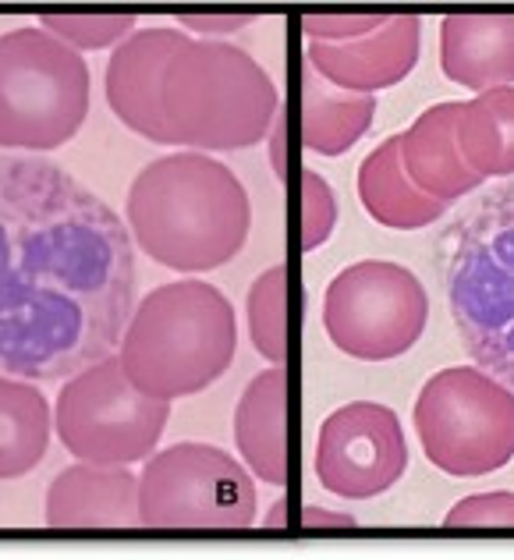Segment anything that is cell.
Segmentation results:
<instances>
[{"mask_svg":"<svg viewBox=\"0 0 514 560\" xmlns=\"http://www.w3.org/2000/svg\"><path fill=\"white\" fill-rule=\"evenodd\" d=\"M355 188H359L362 210L370 213L379 228H390V231H422L436 224V220H444L451 210L447 202L425 196L422 188L411 185V178L401 167L398 136L384 139L362 160Z\"/></svg>","mask_w":514,"mask_h":560,"instance_id":"ac0fdd59","label":"cell"},{"mask_svg":"<svg viewBox=\"0 0 514 560\" xmlns=\"http://www.w3.org/2000/svg\"><path fill=\"white\" fill-rule=\"evenodd\" d=\"M451 319L482 373L514 380V191L497 185L472 202L436 242Z\"/></svg>","mask_w":514,"mask_h":560,"instance_id":"5b68a950","label":"cell"},{"mask_svg":"<svg viewBox=\"0 0 514 560\" xmlns=\"http://www.w3.org/2000/svg\"><path fill=\"white\" fill-rule=\"evenodd\" d=\"M444 525L447 528H511L514 525V497H511V490L465 497L444 514Z\"/></svg>","mask_w":514,"mask_h":560,"instance_id":"d4e9b609","label":"cell"},{"mask_svg":"<svg viewBox=\"0 0 514 560\" xmlns=\"http://www.w3.org/2000/svg\"><path fill=\"white\" fill-rule=\"evenodd\" d=\"M384 14H308L302 22L305 43H351L376 33Z\"/></svg>","mask_w":514,"mask_h":560,"instance_id":"484cf974","label":"cell"},{"mask_svg":"<svg viewBox=\"0 0 514 560\" xmlns=\"http://www.w3.org/2000/svg\"><path fill=\"white\" fill-rule=\"evenodd\" d=\"M234 444L245 468L270 486L288 482V370L270 365L248 380L234 408Z\"/></svg>","mask_w":514,"mask_h":560,"instance_id":"2e32d148","label":"cell"},{"mask_svg":"<svg viewBox=\"0 0 514 560\" xmlns=\"http://www.w3.org/2000/svg\"><path fill=\"white\" fill-rule=\"evenodd\" d=\"M411 422L425 458L454 479L490 476L514 458V394L479 365H451L425 380Z\"/></svg>","mask_w":514,"mask_h":560,"instance_id":"52a82bcc","label":"cell"},{"mask_svg":"<svg viewBox=\"0 0 514 560\" xmlns=\"http://www.w3.org/2000/svg\"><path fill=\"white\" fill-rule=\"evenodd\" d=\"M185 39H188L185 28L174 25L136 28L125 43L114 47L107 61V75H103V93H107L110 110L136 136L156 145H171L164 128V110H160V75H164V65Z\"/></svg>","mask_w":514,"mask_h":560,"instance_id":"4fadbf2b","label":"cell"},{"mask_svg":"<svg viewBox=\"0 0 514 560\" xmlns=\"http://www.w3.org/2000/svg\"><path fill=\"white\" fill-rule=\"evenodd\" d=\"M90 117V65L39 25L0 36V153H50Z\"/></svg>","mask_w":514,"mask_h":560,"instance_id":"8992f818","label":"cell"},{"mask_svg":"<svg viewBox=\"0 0 514 560\" xmlns=\"http://www.w3.org/2000/svg\"><path fill=\"white\" fill-rule=\"evenodd\" d=\"M54 411L33 380L0 373V479L28 476L50 447Z\"/></svg>","mask_w":514,"mask_h":560,"instance_id":"44dd1931","label":"cell"},{"mask_svg":"<svg viewBox=\"0 0 514 560\" xmlns=\"http://www.w3.org/2000/svg\"><path fill=\"white\" fill-rule=\"evenodd\" d=\"M422 50L419 14H390L376 33L351 43H305V65L341 93L376 96L411 75Z\"/></svg>","mask_w":514,"mask_h":560,"instance_id":"7c38bea8","label":"cell"},{"mask_svg":"<svg viewBox=\"0 0 514 560\" xmlns=\"http://www.w3.org/2000/svg\"><path fill=\"white\" fill-rule=\"evenodd\" d=\"M284 139H288V117L277 114L273 125H270V160H273V174L277 182L288 178V167H284Z\"/></svg>","mask_w":514,"mask_h":560,"instance_id":"83f0119b","label":"cell"},{"mask_svg":"<svg viewBox=\"0 0 514 560\" xmlns=\"http://www.w3.org/2000/svg\"><path fill=\"white\" fill-rule=\"evenodd\" d=\"M50 528H139V476L128 465L75 462L50 482Z\"/></svg>","mask_w":514,"mask_h":560,"instance_id":"5bb4252c","label":"cell"},{"mask_svg":"<svg viewBox=\"0 0 514 560\" xmlns=\"http://www.w3.org/2000/svg\"><path fill=\"white\" fill-rule=\"evenodd\" d=\"M337 224V196L319 171H302V253H316L334 234Z\"/></svg>","mask_w":514,"mask_h":560,"instance_id":"cb8c5ba5","label":"cell"},{"mask_svg":"<svg viewBox=\"0 0 514 560\" xmlns=\"http://www.w3.org/2000/svg\"><path fill=\"white\" fill-rule=\"evenodd\" d=\"M256 482L238 458L182 440L145 458L139 476V528L227 533L256 525Z\"/></svg>","mask_w":514,"mask_h":560,"instance_id":"ba28073f","label":"cell"},{"mask_svg":"<svg viewBox=\"0 0 514 560\" xmlns=\"http://www.w3.org/2000/svg\"><path fill=\"white\" fill-rule=\"evenodd\" d=\"M136 308V242L47 156L0 153V373L50 383L114 355Z\"/></svg>","mask_w":514,"mask_h":560,"instance_id":"6da1fadb","label":"cell"},{"mask_svg":"<svg viewBox=\"0 0 514 560\" xmlns=\"http://www.w3.org/2000/svg\"><path fill=\"white\" fill-rule=\"evenodd\" d=\"M302 525H344V528H351L355 525V518L351 514H327V511H319V508H305V514H302Z\"/></svg>","mask_w":514,"mask_h":560,"instance_id":"f1b7e54d","label":"cell"},{"mask_svg":"<svg viewBox=\"0 0 514 560\" xmlns=\"http://www.w3.org/2000/svg\"><path fill=\"white\" fill-rule=\"evenodd\" d=\"M253 14H185L182 25H188L192 33H199L202 39H217L227 33H238V28L253 25Z\"/></svg>","mask_w":514,"mask_h":560,"instance_id":"4316f807","label":"cell"},{"mask_svg":"<svg viewBox=\"0 0 514 560\" xmlns=\"http://www.w3.org/2000/svg\"><path fill=\"white\" fill-rule=\"evenodd\" d=\"M454 139L468 171L487 178H511L514 174V90H487L458 103Z\"/></svg>","mask_w":514,"mask_h":560,"instance_id":"ffe728a7","label":"cell"},{"mask_svg":"<svg viewBox=\"0 0 514 560\" xmlns=\"http://www.w3.org/2000/svg\"><path fill=\"white\" fill-rule=\"evenodd\" d=\"M430 294L401 262L362 259L337 273L323 294V330L359 362H390L419 345Z\"/></svg>","mask_w":514,"mask_h":560,"instance_id":"30bf717a","label":"cell"},{"mask_svg":"<svg viewBox=\"0 0 514 560\" xmlns=\"http://www.w3.org/2000/svg\"><path fill=\"white\" fill-rule=\"evenodd\" d=\"M248 313V334H253V348L270 365L288 362V270L270 267L259 273V280L248 288L245 299Z\"/></svg>","mask_w":514,"mask_h":560,"instance_id":"7402d4cb","label":"cell"},{"mask_svg":"<svg viewBox=\"0 0 514 560\" xmlns=\"http://www.w3.org/2000/svg\"><path fill=\"white\" fill-rule=\"evenodd\" d=\"M454 117H458V103H436L398 136L401 167L411 185L447 206L482 185L479 174L468 171L462 160L458 139H454Z\"/></svg>","mask_w":514,"mask_h":560,"instance_id":"e0dca14e","label":"cell"},{"mask_svg":"<svg viewBox=\"0 0 514 560\" xmlns=\"http://www.w3.org/2000/svg\"><path fill=\"white\" fill-rule=\"evenodd\" d=\"M39 28L68 43L75 54H85L125 43L139 28V19L136 14H43Z\"/></svg>","mask_w":514,"mask_h":560,"instance_id":"603a6c76","label":"cell"},{"mask_svg":"<svg viewBox=\"0 0 514 560\" xmlns=\"http://www.w3.org/2000/svg\"><path fill=\"white\" fill-rule=\"evenodd\" d=\"M125 217L142 253L178 273L224 267L253 231V202L238 174L196 150L142 167L128 188Z\"/></svg>","mask_w":514,"mask_h":560,"instance_id":"7a4b0ae2","label":"cell"},{"mask_svg":"<svg viewBox=\"0 0 514 560\" xmlns=\"http://www.w3.org/2000/svg\"><path fill=\"white\" fill-rule=\"evenodd\" d=\"M238 319L224 291L206 280H171L136 302L117 341V362L142 394L178 401L227 373Z\"/></svg>","mask_w":514,"mask_h":560,"instance_id":"3957f363","label":"cell"},{"mask_svg":"<svg viewBox=\"0 0 514 560\" xmlns=\"http://www.w3.org/2000/svg\"><path fill=\"white\" fill-rule=\"evenodd\" d=\"M440 68L476 96L514 82L511 14H447L440 22Z\"/></svg>","mask_w":514,"mask_h":560,"instance_id":"9a60e30c","label":"cell"},{"mask_svg":"<svg viewBox=\"0 0 514 560\" xmlns=\"http://www.w3.org/2000/svg\"><path fill=\"white\" fill-rule=\"evenodd\" d=\"M408 468V440L398 411L351 401L330 411L316 440V479L341 500H373L398 486Z\"/></svg>","mask_w":514,"mask_h":560,"instance_id":"8fae6325","label":"cell"},{"mask_svg":"<svg viewBox=\"0 0 514 560\" xmlns=\"http://www.w3.org/2000/svg\"><path fill=\"white\" fill-rule=\"evenodd\" d=\"M160 110L171 145L231 153L270 136L281 93L253 54L227 39L188 36L160 75Z\"/></svg>","mask_w":514,"mask_h":560,"instance_id":"277c9868","label":"cell"},{"mask_svg":"<svg viewBox=\"0 0 514 560\" xmlns=\"http://www.w3.org/2000/svg\"><path fill=\"white\" fill-rule=\"evenodd\" d=\"M373 121H376V96L341 93L323 82L313 68L305 71L299 131L308 153L341 156L373 128Z\"/></svg>","mask_w":514,"mask_h":560,"instance_id":"d6986e66","label":"cell"},{"mask_svg":"<svg viewBox=\"0 0 514 560\" xmlns=\"http://www.w3.org/2000/svg\"><path fill=\"white\" fill-rule=\"evenodd\" d=\"M171 401L142 394L117 355L85 365L65 380L54 408V430L68 454L93 465H136L156 451Z\"/></svg>","mask_w":514,"mask_h":560,"instance_id":"9c48e42d","label":"cell"}]
</instances>
